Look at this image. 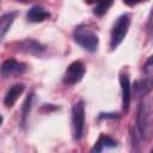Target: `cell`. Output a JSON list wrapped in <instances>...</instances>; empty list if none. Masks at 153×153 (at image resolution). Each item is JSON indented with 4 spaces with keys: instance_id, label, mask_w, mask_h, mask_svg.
I'll return each mask as SVG.
<instances>
[{
    "instance_id": "obj_7",
    "label": "cell",
    "mask_w": 153,
    "mask_h": 153,
    "mask_svg": "<svg viewBox=\"0 0 153 153\" xmlns=\"http://www.w3.org/2000/svg\"><path fill=\"white\" fill-rule=\"evenodd\" d=\"M133 93L136 98L145 97L153 90V73H147L145 76L137 79L131 85Z\"/></svg>"
},
{
    "instance_id": "obj_17",
    "label": "cell",
    "mask_w": 153,
    "mask_h": 153,
    "mask_svg": "<svg viewBox=\"0 0 153 153\" xmlns=\"http://www.w3.org/2000/svg\"><path fill=\"white\" fill-rule=\"evenodd\" d=\"M98 118L99 120H114V118H118V115L117 114H104V112H102V114H99V116H98Z\"/></svg>"
},
{
    "instance_id": "obj_13",
    "label": "cell",
    "mask_w": 153,
    "mask_h": 153,
    "mask_svg": "<svg viewBox=\"0 0 153 153\" xmlns=\"http://www.w3.org/2000/svg\"><path fill=\"white\" fill-rule=\"evenodd\" d=\"M17 16H18L17 11H10L0 17V41H4L6 33L10 31V27L12 26Z\"/></svg>"
},
{
    "instance_id": "obj_15",
    "label": "cell",
    "mask_w": 153,
    "mask_h": 153,
    "mask_svg": "<svg viewBox=\"0 0 153 153\" xmlns=\"http://www.w3.org/2000/svg\"><path fill=\"white\" fill-rule=\"evenodd\" d=\"M112 1H109V2H99V4H96L94 7H93V14L98 16V17H102L104 16L108 10L112 6Z\"/></svg>"
},
{
    "instance_id": "obj_9",
    "label": "cell",
    "mask_w": 153,
    "mask_h": 153,
    "mask_svg": "<svg viewBox=\"0 0 153 153\" xmlns=\"http://www.w3.org/2000/svg\"><path fill=\"white\" fill-rule=\"evenodd\" d=\"M120 85L122 91V109L124 112L129 110L130 99H131V84L127 72H122L120 75Z\"/></svg>"
},
{
    "instance_id": "obj_4",
    "label": "cell",
    "mask_w": 153,
    "mask_h": 153,
    "mask_svg": "<svg viewBox=\"0 0 153 153\" xmlns=\"http://www.w3.org/2000/svg\"><path fill=\"white\" fill-rule=\"evenodd\" d=\"M72 135L75 141H79L84 136L85 131V103L78 100L72 108Z\"/></svg>"
},
{
    "instance_id": "obj_1",
    "label": "cell",
    "mask_w": 153,
    "mask_h": 153,
    "mask_svg": "<svg viewBox=\"0 0 153 153\" xmlns=\"http://www.w3.org/2000/svg\"><path fill=\"white\" fill-rule=\"evenodd\" d=\"M136 130L141 139L148 140L153 131V118L151 114L149 103L142 100L137 105L136 110Z\"/></svg>"
},
{
    "instance_id": "obj_12",
    "label": "cell",
    "mask_w": 153,
    "mask_h": 153,
    "mask_svg": "<svg viewBox=\"0 0 153 153\" xmlns=\"http://www.w3.org/2000/svg\"><path fill=\"white\" fill-rule=\"evenodd\" d=\"M116 146H117V141L115 139H112L109 135L100 134L99 137L97 139V141L94 142V145L92 146L90 153H102L104 148H112Z\"/></svg>"
},
{
    "instance_id": "obj_2",
    "label": "cell",
    "mask_w": 153,
    "mask_h": 153,
    "mask_svg": "<svg viewBox=\"0 0 153 153\" xmlns=\"http://www.w3.org/2000/svg\"><path fill=\"white\" fill-rule=\"evenodd\" d=\"M73 39L82 49L90 53H94L99 45L98 35L87 25L80 24L73 30Z\"/></svg>"
},
{
    "instance_id": "obj_11",
    "label": "cell",
    "mask_w": 153,
    "mask_h": 153,
    "mask_svg": "<svg viewBox=\"0 0 153 153\" xmlns=\"http://www.w3.org/2000/svg\"><path fill=\"white\" fill-rule=\"evenodd\" d=\"M50 18V12L39 5H33L26 12V19L31 23H42Z\"/></svg>"
},
{
    "instance_id": "obj_8",
    "label": "cell",
    "mask_w": 153,
    "mask_h": 153,
    "mask_svg": "<svg viewBox=\"0 0 153 153\" xmlns=\"http://www.w3.org/2000/svg\"><path fill=\"white\" fill-rule=\"evenodd\" d=\"M26 71V65L17 61L16 59H7L1 65V75L4 78H10L13 75H20Z\"/></svg>"
},
{
    "instance_id": "obj_18",
    "label": "cell",
    "mask_w": 153,
    "mask_h": 153,
    "mask_svg": "<svg viewBox=\"0 0 153 153\" xmlns=\"http://www.w3.org/2000/svg\"><path fill=\"white\" fill-rule=\"evenodd\" d=\"M151 66H153V54L146 60V62H145V68L147 69V68H149Z\"/></svg>"
},
{
    "instance_id": "obj_3",
    "label": "cell",
    "mask_w": 153,
    "mask_h": 153,
    "mask_svg": "<svg viewBox=\"0 0 153 153\" xmlns=\"http://www.w3.org/2000/svg\"><path fill=\"white\" fill-rule=\"evenodd\" d=\"M131 23V16L129 13L121 14L114 23L110 33V49L115 50L126 38Z\"/></svg>"
},
{
    "instance_id": "obj_14",
    "label": "cell",
    "mask_w": 153,
    "mask_h": 153,
    "mask_svg": "<svg viewBox=\"0 0 153 153\" xmlns=\"http://www.w3.org/2000/svg\"><path fill=\"white\" fill-rule=\"evenodd\" d=\"M32 100H33V92H30L24 102H23V105H22V118H20V124L22 127L24 128L26 126V122H27V117L30 115V111H31V108H32Z\"/></svg>"
},
{
    "instance_id": "obj_16",
    "label": "cell",
    "mask_w": 153,
    "mask_h": 153,
    "mask_svg": "<svg viewBox=\"0 0 153 153\" xmlns=\"http://www.w3.org/2000/svg\"><path fill=\"white\" fill-rule=\"evenodd\" d=\"M146 30H147V33H148L149 38L153 39V6H152V8L149 11V14H148V20H147Z\"/></svg>"
},
{
    "instance_id": "obj_19",
    "label": "cell",
    "mask_w": 153,
    "mask_h": 153,
    "mask_svg": "<svg viewBox=\"0 0 153 153\" xmlns=\"http://www.w3.org/2000/svg\"><path fill=\"white\" fill-rule=\"evenodd\" d=\"M151 153H153V148H152V149H151Z\"/></svg>"
},
{
    "instance_id": "obj_10",
    "label": "cell",
    "mask_w": 153,
    "mask_h": 153,
    "mask_svg": "<svg viewBox=\"0 0 153 153\" xmlns=\"http://www.w3.org/2000/svg\"><path fill=\"white\" fill-rule=\"evenodd\" d=\"M25 90V85L23 82H18V84H14L12 85L7 91H6V94L4 97V104L6 108H12L16 102L18 100L19 96L24 92Z\"/></svg>"
},
{
    "instance_id": "obj_5",
    "label": "cell",
    "mask_w": 153,
    "mask_h": 153,
    "mask_svg": "<svg viewBox=\"0 0 153 153\" xmlns=\"http://www.w3.org/2000/svg\"><path fill=\"white\" fill-rule=\"evenodd\" d=\"M85 72H86V68H85V65L76 60V61H73L65 71L63 75H62V81L65 85L67 86H73L78 82H80L85 75Z\"/></svg>"
},
{
    "instance_id": "obj_6",
    "label": "cell",
    "mask_w": 153,
    "mask_h": 153,
    "mask_svg": "<svg viewBox=\"0 0 153 153\" xmlns=\"http://www.w3.org/2000/svg\"><path fill=\"white\" fill-rule=\"evenodd\" d=\"M18 50L29 55L42 56L47 51V47L33 38H24L18 42Z\"/></svg>"
}]
</instances>
